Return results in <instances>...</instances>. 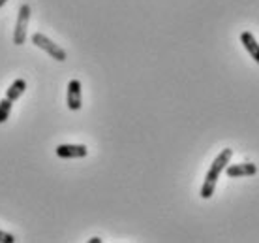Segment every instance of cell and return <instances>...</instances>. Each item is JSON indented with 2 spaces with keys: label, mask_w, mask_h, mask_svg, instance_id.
Segmentation results:
<instances>
[{
  "label": "cell",
  "mask_w": 259,
  "mask_h": 243,
  "mask_svg": "<svg viewBox=\"0 0 259 243\" xmlns=\"http://www.w3.org/2000/svg\"><path fill=\"white\" fill-rule=\"evenodd\" d=\"M233 157V151L231 149H224V151L214 158L212 166L208 168L207 176H205V181H203V187H201V198H208L214 194V189H216V183H218V178H220L222 171H226V168L229 166V160Z\"/></svg>",
  "instance_id": "cell-1"
},
{
  "label": "cell",
  "mask_w": 259,
  "mask_h": 243,
  "mask_svg": "<svg viewBox=\"0 0 259 243\" xmlns=\"http://www.w3.org/2000/svg\"><path fill=\"white\" fill-rule=\"evenodd\" d=\"M32 44L36 47H39V49H44L46 53H49L53 59L59 60V62H64L66 59H68V55H66V51L62 49V47L59 46V44H55L53 40H49L47 36H44L41 32H36L32 34Z\"/></svg>",
  "instance_id": "cell-2"
},
{
  "label": "cell",
  "mask_w": 259,
  "mask_h": 243,
  "mask_svg": "<svg viewBox=\"0 0 259 243\" xmlns=\"http://www.w3.org/2000/svg\"><path fill=\"white\" fill-rule=\"evenodd\" d=\"M28 21H30V6H28V4H23V6L19 8L17 25H15V30H13V44H15V46H23L26 42Z\"/></svg>",
  "instance_id": "cell-3"
},
{
  "label": "cell",
  "mask_w": 259,
  "mask_h": 243,
  "mask_svg": "<svg viewBox=\"0 0 259 243\" xmlns=\"http://www.w3.org/2000/svg\"><path fill=\"white\" fill-rule=\"evenodd\" d=\"M66 102H68V110H71V112H79L81 110L83 98H81V81L79 79H70Z\"/></svg>",
  "instance_id": "cell-4"
},
{
  "label": "cell",
  "mask_w": 259,
  "mask_h": 243,
  "mask_svg": "<svg viewBox=\"0 0 259 243\" xmlns=\"http://www.w3.org/2000/svg\"><path fill=\"white\" fill-rule=\"evenodd\" d=\"M57 157L59 158H84L89 155V149H87V145H71V144H64V145H59L57 149Z\"/></svg>",
  "instance_id": "cell-5"
},
{
  "label": "cell",
  "mask_w": 259,
  "mask_h": 243,
  "mask_svg": "<svg viewBox=\"0 0 259 243\" xmlns=\"http://www.w3.org/2000/svg\"><path fill=\"white\" fill-rule=\"evenodd\" d=\"M226 173L229 178H252L257 173V166L253 162H240V164H231L226 168Z\"/></svg>",
  "instance_id": "cell-6"
},
{
  "label": "cell",
  "mask_w": 259,
  "mask_h": 243,
  "mask_svg": "<svg viewBox=\"0 0 259 243\" xmlns=\"http://www.w3.org/2000/svg\"><path fill=\"white\" fill-rule=\"evenodd\" d=\"M240 44L244 46L248 55L259 64V44H257V40H255V36H253L252 32H242L240 34Z\"/></svg>",
  "instance_id": "cell-7"
},
{
  "label": "cell",
  "mask_w": 259,
  "mask_h": 243,
  "mask_svg": "<svg viewBox=\"0 0 259 243\" xmlns=\"http://www.w3.org/2000/svg\"><path fill=\"white\" fill-rule=\"evenodd\" d=\"M26 91V81L25 79H15L12 85L8 87L6 91V98H10L12 102H15V100H19L23 94H25Z\"/></svg>",
  "instance_id": "cell-8"
},
{
  "label": "cell",
  "mask_w": 259,
  "mask_h": 243,
  "mask_svg": "<svg viewBox=\"0 0 259 243\" xmlns=\"http://www.w3.org/2000/svg\"><path fill=\"white\" fill-rule=\"evenodd\" d=\"M12 108H13V102L10 98H2V100H0V125H2V123H6L8 119H10Z\"/></svg>",
  "instance_id": "cell-9"
},
{
  "label": "cell",
  "mask_w": 259,
  "mask_h": 243,
  "mask_svg": "<svg viewBox=\"0 0 259 243\" xmlns=\"http://www.w3.org/2000/svg\"><path fill=\"white\" fill-rule=\"evenodd\" d=\"M0 243H15V236L0 230Z\"/></svg>",
  "instance_id": "cell-10"
},
{
  "label": "cell",
  "mask_w": 259,
  "mask_h": 243,
  "mask_svg": "<svg viewBox=\"0 0 259 243\" xmlns=\"http://www.w3.org/2000/svg\"><path fill=\"white\" fill-rule=\"evenodd\" d=\"M89 243H102V239L100 237H92V239H89Z\"/></svg>",
  "instance_id": "cell-11"
},
{
  "label": "cell",
  "mask_w": 259,
  "mask_h": 243,
  "mask_svg": "<svg viewBox=\"0 0 259 243\" xmlns=\"http://www.w3.org/2000/svg\"><path fill=\"white\" fill-rule=\"evenodd\" d=\"M6 2H8V0H0V8H2V6H6Z\"/></svg>",
  "instance_id": "cell-12"
}]
</instances>
